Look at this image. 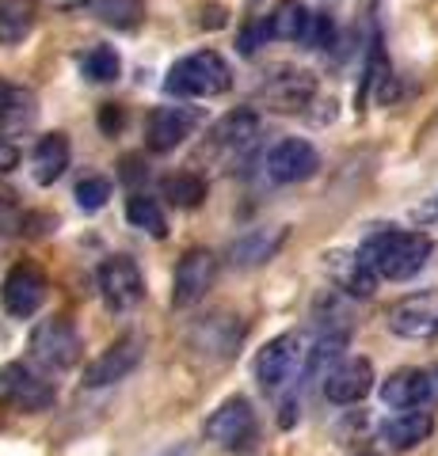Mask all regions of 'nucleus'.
<instances>
[{
	"mask_svg": "<svg viewBox=\"0 0 438 456\" xmlns=\"http://www.w3.org/2000/svg\"><path fill=\"white\" fill-rule=\"evenodd\" d=\"M38 4L35 0H0V46H20L35 31Z\"/></svg>",
	"mask_w": 438,
	"mask_h": 456,
	"instance_id": "b1692460",
	"label": "nucleus"
},
{
	"mask_svg": "<svg viewBox=\"0 0 438 456\" xmlns=\"http://www.w3.org/2000/svg\"><path fill=\"white\" fill-rule=\"evenodd\" d=\"M107 198H111V179H103V175H84L77 183V202H80V209L95 213V209L107 206Z\"/></svg>",
	"mask_w": 438,
	"mask_h": 456,
	"instance_id": "c756f323",
	"label": "nucleus"
},
{
	"mask_svg": "<svg viewBox=\"0 0 438 456\" xmlns=\"http://www.w3.org/2000/svg\"><path fill=\"white\" fill-rule=\"evenodd\" d=\"M119 53L111 50V46H92L88 53L80 57V73L88 77L92 84H111V80H119Z\"/></svg>",
	"mask_w": 438,
	"mask_h": 456,
	"instance_id": "cd10ccee",
	"label": "nucleus"
},
{
	"mask_svg": "<svg viewBox=\"0 0 438 456\" xmlns=\"http://www.w3.org/2000/svg\"><path fill=\"white\" fill-rule=\"evenodd\" d=\"M23 209H20V202L12 194H4L0 198V236H16L20 228H23Z\"/></svg>",
	"mask_w": 438,
	"mask_h": 456,
	"instance_id": "2f4dec72",
	"label": "nucleus"
},
{
	"mask_svg": "<svg viewBox=\"0 0 438 456\" xmlns=\"http://www.w3.org/2000/svg\"><path fill=\"white\" fill-rule=\"evenodd\" d=\"M233 88V69L225 65V57L218 50H199L187 53L168 69L164 92L183 95V99H214Z\"/></svg>",
	"mask_w": 438,
	"mask_h": 456,
	"instance_id": "f03ea898",
	"label": "nucleus"
},
{
	"mask_svg": "<svg viewBox=\"0 0 438 456\" xmlns=\"http://www.w3.org/2000/svg\"><path fill=\"white\" fill-rule=\"evenodd\" d=\"M69 167V137L65 134H46L31 152V175L38 187H50L58 183Z\"/></svg>",
	"mask_w": 438,
	"mask_h": 456,
	"instance_id": "aec40b11",
	"label": "nucleus"
},
{
	"mask_svg": "<svg viewBox=\"0 0 438 456\" xmlns=\"http://www.w3.org/2000/svg\"><path fill=\"white\" fill-rule=\"evenodd\" d=\"M374 388V365L366 358H347L339 362L328 377H324V395L332 399V403L347 407V403H359L366 399Z\"/></svg>",
	"mask_w": 438,
	"mask_h": 456,
	"instance_id": "2eb2a0df",
	"label": "nucleus"
},
{
	"mask_svg": "<svg viewBox=\"0 0 438 456\" xmlns=\"http://www.w3.org/2000/svg\"><path fill=\"white\" fill-rule=\"evenodd\" d=\"M332 38H335L332 20H328V16H320V12H313V23H309V35H305V46L324 50V46H332Z\"/></svg>",
	"mask_w": 438,
	"mask_h": 456,
	"instance_id": "473e14b6",
	"label": "nucleus"
},
{
	"mask_svg": "<svg viewBox=\"0 0 438 456\" xmlns=\"http://www.w3.org/2000/svg\"><path fill=\"white\" fill-rule=\"evenodd\" d=\"M164 198L179 209H194L206 202V183L194 171H176V175L164 179Z\"/></svg>",
	"mask_w": 438,
	"mask_h": 456,
	"instance_id": "bb28decb",
	"label": "nucleus"
},
{
	"mask_svg": "<svg viewBox=\"0 0 438 456\" xmlns=\"http://www.w3.org/2000/svg\"><path fill=\"white\" fill-rule=\"evenodd\" d=\"M46 289H50V285H46V274H42L35 263H16V266L8 270L0 297H4L8 316L31 320L35 312L42 308V301H46Z\"/></svg>",
	"mask_w": 438,
	"mask_h": 456,
	"instance_id": "9d476101",
	"label": "nucleus"
},
{
	"mask_svg": "<svg viewBox=\"0 0 438 456\" xmlns=\"http://www.w3.org/2000/svg\"><path fill=\"white\" fill-rule=\"evenodd\" d=\"M100 297L111 312H130L145 297V278L130 255H111L100 266Z\"/></svg>",
	"mask_w": 438,
	"mask_h": 456,
	"instance_id": "423d86ee",
	"label": "nucleus"
},
{
	"mask_svg": "<svg viewBox=\"0 0 438 456\" xmlns=\"http://www.w3.org/2000/svg\"><path fill=\"white\" fill-rule=\"evenodd\" d=\"M381 399H385V407H397V411L423 407L431 399V377L423 369H397L381 384Z\"/></svg>",
	"mask_w": 438,
	"mask_h": 456,
	"instance_id": "f3484780",
	"label": "nucleus"
},
{
	"mask_svg": "<svg viewBox=\"0 0 438 456\" xmlns=\"http://www.w3.org/2000/svg\"><path fill=\"white\" fill-rule=\"evenodd\" d=\"M260 134V118L252 110H233L210 130V145L225 152H244Z\"/></svg>",
	"mask_w": 438,
	"mask_h": 456,
	"instance_id": "5701e85b",
	"label": "nucleus"
},
{
	"mask_svg": "<svg viewBox=\"0 0 438 456\" xmlns=\"http://www.w3.org/2000/svg\"><path fill=\"white\" fill-rule=\"evenodd\" d=\"M431 251H434V244L427 232H397V228L374 232L359 248L362 263L370 266L377 278H389V281H408L412 274H419V270L427 266Z\"/></svg>",
	"mask_w": 438,
	"mask_h": 456,
	"instance_id": "f257e3e1",
	"label": "nucleus"
},
{
	"mask_svg": "<svg viewBox=\"0 0 438 456\" xmlns=\"http://www.w3.org/2000/svg\"><path fill=\"white\" fill-rule=\"evenodd\" d=\"M126 221H130L134 228H141V232H149L153 240H164L168 236L164 209H161L157 198H149V194H134L130 202H126Z\"/></svg>",
	"mask_w": 438,
	"mask_h": 456,
	"instance_id": "a878e982",
	"label": "nucleus"
},
{
	"mask_svg": "<svg viewBox=\"0 0 438 456\" xmlns=\"http://www.w3.org/2000/svg\"><path fill=\"white\" fill-rule=\"evenodd\" d=\"M282 240H286V228H275L271 236H267V232H248V236H240L236 244L229 248V255H233L236 266H260V263H267L282 248Z\"/></svg>",
	"mask_w": 438,
	"mask_h": 456,
	"instance_id": "393cba45",
	"label": "nucleus"
},
{
	"mask_svg": "<svg viewBox=\"0 0 438 456\" xmlns=\"http://www.w3.org/2000/svg\"><path fill=\"white\" fill-rule=\"evenodd\" d=\"M240 338H244V323H240L236 316H229V312H214V316H206L194 323V331H191V346L206 354V358H233L236 346H240Z\"/></svg>",
	"mask_w": 438,
	"mask_h": 456,
	"instance_id": "ddd939ff",
	"label": "nucleus"
},
{
	"mask_svg": "<svg viewBox=\"0 0 438 456\" xmlns=\"http://www.w3.org/2000/svg\"><path fill=\"white\" fill-rule=\"evenodd\" d=\"M141 354H145V342H141V335H122L119 342H111L100 358L84 369V384H88V388H107V384L126 380L137 369Z\"/></svg>",
	"mask_w": 438,
	"mask_h": 456,
	"instance_id": "9b49d317",
	"label": "nucleus"
},
{
	"mask_svg": "<svg viewBox=\"0 0 438 456\" xmlns=\"http://www.w3.org/2000/svg\"><path fill=\"white\" fill-rule=\"evenodd\" d=\"M313 95H317V80L309 77V73H282L275 80H267V88H263V99H267V107L271 110H302L313 103Z\"/></svg>",
	"mask_w": 438,
	"mask_h": 456,
	"instance_id": "dca6fc26",
	"label": "nucleus"
},
{
	"mask_svg": "<svg viewBox=\"0 0 438 456\" xmlns=\"http://www.w3.org/2000/svg\"><path fill=\"white\" fill-rule=\"evenodd\" d=\"M0 395H4V403L8 407H16V411H46L54 403V384L35 373L31 365H23V362H12L0 369Z\"/></svg>",
	"mask_w": 438,
	"mask_h": 456,
	"instance_id": "0eeeda50",
	"label": "nucleus"
},
{
	"mask_svg": "<svg viewBox=\"0 0 438 456\" xmlns=\"http://www.w3.org/2000/svg\"><path fill=\"white\" fill-rule=\"evenodd\" d=\"M202 434H206V441H214L221 449H244L252 434H256V411H252L244 395H233L206 419Z\"/></svg>",
	"mask_w": 438,
	"mask_h": 456,
	"instance_id": "6e6552de",
	"label": "nucleus"
},
{
	"mask_svg": "<svg viewBox=\"0 0 438 456\" xmlns=\"http://www.w3.org/2000/svg\"><path fill=\"white\" fill-rule=\"evenodd\" d=\"M80 331L73 327V320H65V316H50V320H42L35 323V331H31V358L38 365H46V369H73L80 362Z\"/></svg>",
	"mask_w": 438,
	"mask_h": 456,
	"instance_id": "20e7f679",
	"label": "nucleus"
},
{
	"mask_svg": "<svg viewBox=\"0 0 438 456\" xmlns=\"http://www.w3.org/2000/svg\"><path fill=\"white\" fill-rule=\"evenodd\" d=\"M214 281H218V255L206 251V248H191L176 266L172 305L176 308H194L210 289H214Z\"/></svg>",
	"mask_w": 438,
	"mask_h": 456,
	"instance_id": "39448f33",
	"label": "nucleus"
},
{
	"mask_svg": "<svg viewBox=\"0 0 438 456\" xmlns=\"http://www.w3.org/2000/svg\"><path fill=\"white\" fill-rule=\"evenodd\" d=\"M389 331L401 335V338H434L438 335V293H412V297H401L397 305L389 308Z\"/></svg>",
	"mask_w": 438,
	"mask_h": 456,
	"instance_id": "1a4fd4ad",
	"label": "nucleus"
},
{
	"mask_svg": "<svg viewBox=\"0 0 438 456\" xmlns=\"http://www.w3.org/2000/svg\"><path fill=\"white\" fill-rule=\"evenodd\" d=\"M199 23H202V27H206V23H210V27H221V23H225V12H221V8H210V12L202 8V20H199Z\"/></svg>",
	"mask_w": 438,
	"mask_h": 456,
	"instance_id": "c9c22d12",
	"label": "nucleus"
},
{
	"mask_svg": "<svg viewBox=\"0 0 438 456\" xmlns=\"http://www.w3.org/2000/svg\"><path fill=\"white\" fill-rule=\"evenodd\" d=\"M309 365V342L302 331H286V335H275L267 346L256 354V380L263 388H282L298 377V369Z\"/></svg>",
	"mask_w": 438,
	"mask_h": 456,
	"instance_id": "7ed1b4c3",
	"label": "nucleus"
},
{
	"mask_svg": "<svg viewBox=\"0 0 438 456\" xmlns=\"http://www.w3.org/2000/svg\"><path fill=\"white\" fill-rule=\"evenodd\" d=\"M328 270H332L339 289H347L351 297H374V289H377V274L362 263V255L335 251V255H328Z\"/></svg>",
	"mask_w": 438,
	"mask_h": 456,
	"instance_id": "4be33fe9",
	"label": "nucleus"
},
{
	"mask_svg": "<svg viewBox=\"0 0 438 456\" xmlns=\"http://www.w3.org/2000/svg\"><path fill=\"white\" fill-rule=\"evenodd\" d=\"M263 23H267V38H278V42H305L309 23H313V12H309L302 0H278V4L271 8V16H267Z\"/></svg>",
	"mask_w": 438,
	"mask_h": 456,
	"instance_id": "412c9836",
	"label": "nucleus"
},
{
	"mask_svg": "<svg viewBox=\"0 0 438 456\" xmlns=\"http://www.w3.org/2000/svg\"><path fill=\"white\" fill-rule=\"evenodd\" d=\"M317 167H320V156L302 137H282L278 145L267 152V175L275 183H302L309 175H317Z\"/></svg>",
	"mask_w": 438,
	"mask_h": 456,
	"instance_id": "f8f14e48",
	"label": "nucleus"
},
{
	"mask_svg": "<svg viewBox=\"0 0 438 456\" xmlns=\"http://www.w3.org/2000/svg\"><path fill=\"white\" fill-rule=\"evenodd\" d=\"M126 126V110L122 107H115V103H107L103 110H100V130L107 134V137H115L119 130Z\"/></svg>",
	"mask_w": 438,
	"mask_h": 456,
	"instance_id": "72a5a7b5",
	"label": "nucleus"
},
{
	"mask_svg": "<svg viewBox=\"0 0 438 456\" xmlns=\"http://www.w3.org/2000/svg\"><path fill=\"white\" fill-rule=\"evenodd\" d=\"M58 12H77V8H84V4H92V0H50Z\"/></svg>",
	"mask_w": 438,
	"mask_h": 456,
	"instance_id": "e433bc0d",
	"label": "nucleus"
},
{
	"mask_svg": "<svg viewBox=\"0 0 438 456\" xmlns=\"http://www.w3.org/2000/svg\"><path fill=\"white\" fill-rule=\"evenodd\" d=\"M38 114V99L31 88L23 84H12V80H0V130L4 134H16L27 130Z\"/></svg>",
	"mask_w": 438,
	"mask_h": 456,
	"instance_id": "a211bd4d",
	"label": "nucleus"
},
{
	"mask_svg": "<svg viewBox=\"0 0 438 456\" xmlns=\"http://www.w3.org/2000/svg\"><path fill=\"white\" fill-rule=\"evenodd\" d=\"M343 346H347V335H324L313 350H309V373H324L328 377L332 369L339 365V358H343Z\"/></svg>",
	"mask_w": 438,
	"mask_h": 456,
	"instance_id": "c85d7f7f",
	"label": "nucleus"
},
{
	"mask_svg": "<svg viewBox=\"0 0 438 456\" xmlns=\"http://www.w3.org/2000/svg\"><path fill=\"white\" fill-rule=\"evenodd\" d=\"M431 434H434V419L427 415V411H404V415L389 419L385 426H381V441H385L389 449H397V452H408V449L423 445Z\"/></svg>",
	"mask_w": 438,
	"mask_h": 456,
	"instance_id": "6ab92c4d",
	"label": "nucleus"
},
{
	"mask_svg": "<svg viewBox=\"0 0 438 456\" xmlns=\"http://www.w3.org/2000/svg\"><path fill=\"white\" fill-rule=\"evenodd\" d=\"M95 12L103 16V23H115V27H137V20H141L137 0H100Z\"/></svg>",
	"mask_w": 438,
	"mask_h": 456,
	"instance_id": "7c9ffc66",
	"label": "nucleus"
},
{
	"mask_svg": "<svg viewBox=\"0 0 438 456\" xmlns=\"http://www.w3.org/2000/svg\"><path fill=\"white\" fill-rule=\"evenodd\" d=\"M194 126H199V110H191V107H157L149 114V126H145V145L153 152H172L194 134Z\"/></svg>",
	"mask_w": 438,
	"mask_h": 456,
	"instance_id": "4468645a",
	"label": "nucleus"
},
{
	"mask_svg": "<svg viewBox=\"0 0 438 456\" xmlns=\"http://www.w3.org/2000/svg\"><path fill=\"white\" fill-rule=\"evenodd\" d=\"M16 164H20V152H16V145L0 137V175H8V171L16 167Z\"/></svg>",
	"mask_w": 438,
	"mask_h": 456,
	"instance_id": "f704fd0d",
	"label": "nucleus"
}]
</instances>
